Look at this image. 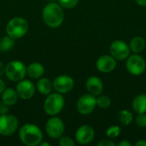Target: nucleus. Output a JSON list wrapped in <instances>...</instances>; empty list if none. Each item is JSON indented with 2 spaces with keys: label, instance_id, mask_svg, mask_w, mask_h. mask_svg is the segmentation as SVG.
Returning a JSON list of instances; mask_svg holds the SVG:
<instances>
[{
  "label": "nucleus",
  "instance_id": "dca6fc26",
  "mask_svg": "<svg viewBox=\"0 0 146 146\" xmlns=\"http://www.w3.org/2000/svg\"><path fill=\"white\" fill-rule=\"evenodd\" d=\"M44 74V68L39 62H32L27 68V74L32 79H39Z\"/></svg>",
  "mask_w": 146,
  "mask_h": 146
},
{
  "label": "nucleus",
  "instance_id": "6e6552de",
  "mask_svg": "<svg viewBox=\"0 0 146 146\" xmlns=\"http://www.w3.org/2000/svg\"><path fill=\"white\" fill-rule=\"evenodd\" d=\"M126 68L131 74L140 75L145 71V61L141 56L138 54L132 55L129 57H127Z\"/></svg>",
  "mask_w": 146,
  "mask_h": 146
},
{
  "label": "nucleus",
  "instance_id": "a878e982",
  "mask_svg": "<svg viewBox=\"0 0 146 146\" xmlns=\"http://www.w3.org/2000/svg\"><path fill=\"white\" fill-rule=\"evenodd\" d=\"M59 145L60 146H74L75 142L69 137H60L59 139Z\"/></svg>",
  "mask_w": 146,
  "mask_h": 146
},
{
  "label": "nucleus",
  "instance_id": "9b49d317",
  "mask_svg": "<svg viewBox=\"0 0 146 146\" xmlns=\"http://www.w3.org/2000/svg\"><path fill=\"white\" fill-rule=\"evenodd\" d=\"M53 89L61 94L68 93L69 92L74 86V79L69 75H59L57 76L54 81L52 82Z\"/></svg>",
  "mask_w": 146,
  "mask_h": 146
},
{
  "label": "nucleus",
  "instance_id": "aec40b11",
  "mask_svg": "<svg viewBox=\"0 0 146 146\" xmlns=\"http://www.w3.org/2000/svg\"><path fill=\"white\" fill-rule=\"evenodd\" d=\"M129 48L130 50H132L135 54L140 53L145 48V40L139 36L133 37L129 43Z\"/></svg>",
  "mask_w": 146,
  "mask_h": 146
},
{
  "label": "nucleus",
  "instance_id": "c85d7f7f",
  "mask_svg": "<svg viewBox=\"0 0 146 146\" xmlns=\"http://www.w3.org/2000/svg\"><path fill=\"white\" fill-rule=\"evenodd\" d=\"M98 146H115L116 145L111 141L110 139H103L102 141H100L98 144Z\"/></svg>",
  "mask_w": 146,
  "mask_h": 146
},
{
  "label": "nucleus",
  "instance_id": "1a4fd4ad",
  "mask_svg": "<svg viewBox=\"0 0 146 146\" xmlns=\"http://www.w3.org/2000/svg\"><path fill=\"white\" fill-rule=\"evenodd\" d=\"M97 106V100L92 94H84L77 102V110L83 115H90Z\"/></svg>",
  "mask_w": 146,
  "mask_h": 146
},
{
  "label": "nucleus",
  "instance_id": "9d476101",
  "mask_svg": "<svg viewBox=\"0 0 146 146\" xmlns=\"http://www.w3.org/2000/svg\"><path fill=\"white\" fill-rule=\"evenodd\" d=\"M111 56L116 60H125L129 56L130 48L129 45L122 40H115L112 42L110 46Z\"/></svg>",
  "mask_w": 146,
  "mask_h": 146
},
{
  "label": "nucleus",
  "instance_id": "c756f323",
  "mask_svg": "<svg viewBox=\"0 0 146 146\" xmlns=\"http://www.w3.org/2000/svg\"><path fill=\"white\" fill-rule=\"evenodd\" d=\"M5 89V84L3 82V80L2 79H0V94H2V92L4 91Z\"/></svg>",
  "mask_w": 146,
  "mask_h": 146
},
{
  "label": "nucleus",
  "instance_id": "4be33fe9",
  "mask_svg": "<svg viewBox=\"0 0 146 146\" xmlns=\"http://www.w3.org/2000/svg\"><path fill=\"white\" fill-rule=\"evenodd\" d=\"M133 115L128 110H123L120 111L118 114V120L122 126H125V127L128 126L133 121Z\"/></svg>",
  "mask_w": 146,
  "mask_h": 146
},
{
  "label": "nucleus",
  "instance_id": "6ab92c4d",
  "mask_svg": "<svg viewBox=\"0 0 146 146\" xmlns=\"http://www.w3.org/2000/svg\"><path fill=\"white\" fill-rule=\"evenodd\" d=\"M37 89L40 94L47 96L51 92L53 89L52 82L47 78H39L37 83Z\"/></svg>",
  "mask_w": 146,
  "mask_h": 146
},
{
  "label": "nucleus",
  "instance_id": "bb28decb",
  "mask_svg": "<svg viewBox=\"0 0 146 146\" xmlns=\"http://www.w3.org/2000/svg\"><path fill=\"white\" fill-rule=\"evenodd\" d=\"M136 124L139 127H146V115L145 114H139L136 118Z\"/></svg>",
  "mask_w": 146,
  "mask_h": 146
},
{
  "label": "nucleus",
  "instance_id": "2f4dec72",
  "mask_svg": "<svg viewBox=\"0 0 146 146\" xmlns=\"http://www.w3.org/2000/svg\"><path fill=\"white\" fill-rule=\"evenodd\" d=\"M135 145L136 146H146V141L145 140H139V141H138L136 144H135Z\"/></svg>",
  "mask_w": 146,
  "mask_h": 146
},
{
  "label": "nucleus",
  "instance_id": "f03ea898",
  "mask_svg": "<svg viewBox=\"0 0 146 146\" xmlns=\"http://www.w3.org/2000/svg\"><path fill=\"white\" fill-rule=\"evenodd\" d=\"M19 138L21 141L27 146L38 145L43 139V133L41 129L32 123L23 125L19 131Z\"/></svg>",
  "mask_w": 146,
  "mask_h": 146
},
{
  "label": "nucleus",
  "instance_id": "7c9ffc66",
  "mask_svg": "<svg viewBox=\"0 0 146 146\" xmlns=\"http://www.w3.org/2000/svg\"><path fill=\"white\" fill-rule=\"evenodd\" d=\"M118 145L119 146H131L132 145V144H131L130 142L127 141V140H123V141L120 142V143L118 144Z\"/></svg>",
  "mask_w": 146,
  "mask_h": 146
},
{
  "label": "nucleus",
  "instance_id": "5701e85b",
  "mask_svg": "<svg viewBox=\"0 0 146 146\" xmlns=\"http://www.w3.org/2000/svg\"><path fill=\"white\" fill-rule=\"evenodd\" d=\"M97 100V106H98L100 109H108L111 104V100L108 96H99Z\"/></svg>",
  "mask_w": 146,
  "mask_h": 146
},
{
  "label": "nucleus",
  "instance_id": "2eb2a0df",
  "mask_svg": "<svg viewBox=\"0 0 146 146\" xmlns=\"http://www.w3.org/2000/svg\"><path fill=\"white\" fill-rule=\"evenodd\" d=\"M86 87L89 93L92 94L93 96H99L104 90L103 82L97 76L89 77L86 82Z\"/></svg>",
  "mask_w": 146,
  "mask_h": 146
},
{
  "label": "nucleus",
  "instance_id": "f257e3e1",
  "mask_svg": "<svg viewBox=\"0 0 146 146\" xmlns=\"http://www.w3.org/2000/svg\"><path fill=\"white\" fill-rule=\"evenodd\" d=\"M42 16L44 23L50 27L56 28L62 25L64 19L62 7L56 3H50L43 9Z\"/></svg>",
  "mask_w": 146,
  "mask_h": 146
},
{
  "label": "nucleus",
  "instance_id": "cd10ccee",
  "mask_svg": "<svg viewBox=\"0 0 146 146\" xmlns=\"http://www.w3.org/2000/svg\"><path fill=\"white\" fill-rule=\"evenodd\" d=\"M9 111V105H7L4 102L0 101V115L7 114Z\"/></svg>",
  "mask_w": 146,
  "mask_h": 146
},
{
  "label": "nucleus",
  "instance_id": "4468645a",
  "mask_svg": "<svg viewBox=\"0 0 146 146\" xmlns=\"http://www.w3.org/2000/svg\"><path fill=\"white\" fill-rule=\"evenodd\" d=\"M97 68L102 73H110L116 67V59L112 56L104 55L101 56L96 62Z\"/></svg>",
  "mask_w": 146,
  "mask_h": 146
},
{
  "label": "nucleus",
  "instance_id": "f704fd0d",
  "mask_svg": "<svg viewBox=\"0 0 146 146\" xmlns=\"http://www.w3.org/2000/svg\"><path fill=\"white\" fill-rule=\"evenodd\" d=\"M38 145L40 146H50V143H48V142H42L41 141V143Z\"/></svg>",
  "mask_w": 146,
  "mask_h": 146
},
{
  "label": "nucleus",
  "instance_id": "473e14b6",
  "mask_svg": "<svg viewBox=\"0 0 146 146\" xmlns=\"http://www.w3.org/2000/svg\"><path fill=\"white\" fill-rule=\"evenodd\" d=\"M135 1L140 6H146V0H135Z\"/></svg>",
  "mask_w": 146,
  "mask_h": 146
},
{
  "label": "nucleus",
  "instance_id": "72a5a7b5",
  "mask_svg": "<svg viewBox=\"0 0 146 146\" xmlns=\"http://www.w3.org/2000/svg\"><path fill=\"white\" fill-rule=\"evenodd\" d=\"M3 73H4V67H3V64L2 63V62H0V76L3 75Z\"/></svg>",
  "mask_w": 146,
  "mask_h": 146
},
{
  "label": "nucleus",
  "instance_id": "20e7f679",
  "mask_svg": "<svg viewBox=\"0 0 146 146\" xmlns=\"http://www.w3.org/2000/svg\"><path fill=\"white\" fill-rule=\"evenodd\" d=\"M44 103V112L51 116L58 115L63 110L65 105L64 98L61 93L55 92L50 93Z\"/></svg>",
  "mask_w": 146,
  "mask_h": 146
},
{
  "label": "nucleus",
  "instance_id": "423d86ee",
  "mask_svg": "<svg viewBox=\"0 0 146 146\" xmlns=\"http://www.w3.org/2000/svg\"><path fill=\"white\" fill-rule=\"evenodd\" d=\"M65 131L64 122L56 115L50 118L45 124V132L51 139H59Z\"/></svg>",
  "mask_w": 146,
  "mask_h": 146
},
{
  "label": "nucleus",
  "instance_id": "412c9836",
  "mask_svg": "<svg viewBox=\"0 0 146 146\" xmlns=\"http://www.w3.org/2000/svg\"><path fill=\"white\" fill-rule=\"evenodd\" d=\"M15 45V39L9 37V35L3 37L0 39V51L1 52H8Z\"/></svg>",
  "mask_w": 146,
  "mask_h": 146
},
{
  "label": "nucleus",
  "instance_id": "a211bd4d",
  "mask_svg": "<svg viewBox=\"0 0 146 146\" xmlns=\"http://www.w3.org/2000/svg\"><path fill=\"white\" fill-rule=\"evenodd\" d=\"M132 107L137 114H145L146 112V94L138 95L133 99Z\"/></svg>",
  "mask_w": 146,
  "mask_h": 146
},
{
  "label": "nucleus",
  "instance_id": "b1692460",
  "mask_svg": "<svg viewBox=\"0 0 146 146\" xmlns=\"http://www.w3.org/2000/svg\"><path fill=\"white\" fill-rule=\"evenodd\" d=\"M121 128L119 126H111L106 131V134L110 139L117 138L121 134Z\"/></svg>",
  "mask_w": 146,
  "mask_h": 146
},
{
  "label": "nucleus",
  "instance_id": "7ed1b4c3",
  "mask_svg": "<svg viewBox=\"0 0 146 146\" xmlns=\"http://www.w3.org/2000/svg\"><path fill=\"white\" fill-rule=\"evenodd\" d=\"M28 31V23L22 17H14L6 25L7 35L14 39L22 38Z\"/></svg>",
  "mask_w": 146,
  "mask_h": 146
},
{
  "label": "nucleus",
  "instance_id": "f8f14e48",
  "mask_svg": "<svg viewBox=\"0 0 146 146\" xmlns=\"http://www.w3.org/2000/svg\"><path fill=\"white\" fill-rule=\"evenodd\" d=\"M15 91L20 98L23 100H29L35 94V86L31 80L23 79L18 81Z\"/></svg>",
  "mask_w": 146,
  "mask_h": 146
},
{
  "label": "nucleus",
  "instance_id": "c9c22d12",
  "mask_svg": "<svg viewBox=\"0 0 146 146\" xmlns=\"http://www.w3.org/2000/svg\"><path fill=\"white\" fill-rule=\"evenodd\" d=\"M50 1H56V0H50Z\"/></svg>",
  "mask_w": 146,
  "mask_h": 146
},
{
  "label": "nucleus",
  "instance_id": "f3484780",
  "mask_svg": "<svg viewBox=\"0 0 146 146\" xmlns=\"http://www.w3.org/2000/svg\"><path fill=\"white\" fill-rule=\"evenodd\" d=\"M1 95H2L1 97L2 101L4 102L9 106H12L15 104L19 98L16 91L12 88H5Z\"/></svg>",
  "mask_w": 146,
  "mask_h": 146
},
{
  "label": "nucleus",
  "instance_id": "393cba45",
  "mask_svg": "<svg viewBox=\"0 0 146 146\" xmlns=\"http://www.w3.org/2000/svg\"><path fill=\"white\" fill-rule=\"evenodd\" d=\"M58 3L62 8L71 9L78 4L79 0H58Z\"/></svg>",
  "mask_w": 146,
  "mask_h": 146
},
{
  "label": "nucleus",
  "instance_id": "39448f33",
  "mask_svg": "<svg viewBox=\"0 0 146 146\" xmlns=\"http://www.w3.org/2000/svg\"><path fill=\"white\" fill-rule=\"evenodd\" d=\"M4 73L9 80L18 82L26 77L27 67L22 62L11 61L4 68Z\"/></svg>",
  "mask_w": 146,
  "mask_h": 146
},
{
  "label": "nucleus",
  "instance_id": "ddd939ff",
  "mask_svg": "<svg viewBox=\"0 0 146 146\" xmlns=\"http://www.w3.org/2000/svg\"><path fill=\"white\" fill-rule=\"evenodd\" d=\"M95 136L94 129L89 125H83L80 127L75 133V139L80 145H86L91 143Z\"/></svg>",
  "mask_w": 146,
  "mask_h": 146
},
{
  "label": "nucleus",
  "instance_id": "0eeeda50",
  "mask_svg": "<svg viewBox=\"0 0 146 146\" xmlns=\"http://www.w3.org/2000/svg\"><path fill=\"white\" fill-rule=\"evenodd\" d=\"M18 127V120L11 115H0V135L10 136Z\"/></svg>",
  "mask_w": 146,
  "mask_h": 146
}]
</instances>
